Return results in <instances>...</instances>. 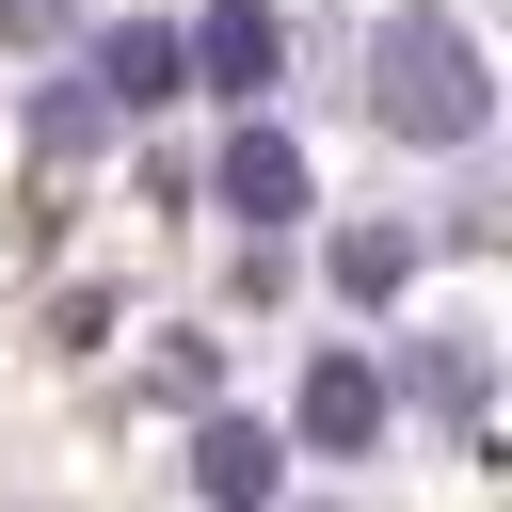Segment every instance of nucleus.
I'll return each mask as SVG.
<instances>
[{
  "instance_id": "1",
  "label": "nucleus",
  "mask_w": 512,
  "mask_h": 512,
  "mask_svg": "<svg viewBox=\"0 0 512 512\" xmlns=\"http://www.w3.org/2000/svg\"><path fill=\"white\" fill-rule=\"evenodd\" d=\"M368 112H384L400 144L464 160V144L496 128V64H480V32H464L448 0H400V16L368 32Z\"/></svg>"
},
{
  "instance_id": "2",
  "label": "nucleus",
  "mask_w": 512,
  "mask_h": 512,
  "mask_svg": "<svg viewBox=\"0 0 512 512\" xmlns=\"http://www.w3.org/2000/svg\"><path fill=\"white\" fill-rule=\"evenodd\" d=\"M384 416H400V384H384L368 352H320V368H304V416H288V432H304L320 464H368V448H384Z\"/></svg>"
},
{
  "instance_id": "3",
  "label": "nucleus",
  "mask_w": 512,
  "mask_h": 512,
  "mask_svg": "<svg viewBox=\"0 0 512 512\" xmlns=\"http://www.w3.org/2000/svg\"><path fill=\"white\" fill-rule=\"evenodd\" d=\"M224 208H240V224H256V240H272V224H304V208H320V176H304V144H288V128H272V112H240V128H224Z\"/></svg>"
},
{
  "instance_id": "4",
  "label": "nucleus",
  "mask_w": 512,
  "mask_h": 512,
  "mask_svg": "<svg viewBox=\"0 0 512 512\" xmlns=\"http://www.w3.org/2000/svg\"><path fill=\"white\" fill-rule=\"evenodd\" d=\"M192 496L208 512H288V432L272 416H208L192 432Z\"/></svg>"
},
{
  "instance_id": "5",
  "label": "nucleus",
  "mask_w": 512,
  "mask_h": 512,
  "mask_svg": "<svg viewBox=\"0 0 512 512\" xmlns=\"http://www.w3.org/2000/svg\"><path fill=\"white\" fill-rule=\"evenodd\" d=\"M176 64H192L224 112H256V96H272V64H288V32H272V0H208V32H192Z\"/></svg>"
},
{
  "instance_id": "6",
  "label": "nucleus",
  "mask_w": 512,
  "mask_h": 512,
  "mask_svg": "<svg viewBox=\"0 0 512 512\" xmlns=\"http://www.w3.org/2000/svg\"><path fill=\"white\" fill-rule=\"evenodd\" d=\"M176 80H192V64H176V32H144V16H112V32H96V64H80V96H96V112H160Z\"/></svg>"
},
{
  "instance_id": "7",
  "label": "nucleus",
  "mask_w": 512,
  "mask_h": 512,
  "mask_svg": "<svg viewBox=\"0 0 512 512\" xmlns=\"http://www.w3.org/2000/svg\"><path fill=\"white\" fill-rule=\"evenodd\" d=\"M320 272H336V304H400V288H416V224H352Z\"/></svg>"
},
{
  "instance_id": "8",
  "label": "nucleus",
  "mask_w": 512,
  "mask_h": 512,
  "mask_svg": "<svg viewBox=\"0 0 512 512\" xmlns=\"http://www.w3.org/2000/svg\"><path fill=\"white\" fill-rule=\"evenodd\" d=\"M32 144H48V160H80V144H112V112H96L80 80H48V96H32Z\"/></svg>"
},
{
  "instance_id": "9",
  "label": "nucleus",
  "mask_w": 512,
  "mask_h": 512,
  "mask_svg": "<svg viewBox=\"0 0 512 512\" xmlns=\"http://www.w3.org/2000/svg\"><path fill=\"white\" fill-rule=\"evenodd\" d=\"M416 400H432V416H480V336H432V352H416Z\"/></svg>"
},
{
  "instance_id": "10",
  "label": "nucleus",
  "mask_w": 512,
  "mask_h": 512,
  "mask_svg": "<svg viewBox=\"0 0 512 512\" xmlns=\"http://www.w3.org/2000/svg\"><path fill=\"white\" fill-rule=\"evenodd\" d=\"M144 384H160V400H192V416H208V336H160V352H144Z\"/></svg>"
},
{
  "instance_id": "11",
  "label": "nucleus",
  "mask_w": 512,
  "mask_h": 512,
  "mask_svg": "<svg viewBox=\"0 0 512 512\" xmlns=\"http://www.w3.org/2000/svg\"><path fill=\"white\" fill-rule=\"evenodd\" d=\"M0 32H16V48H64V32H80V0H0Z\"/></svg>"
}]
</instances>
